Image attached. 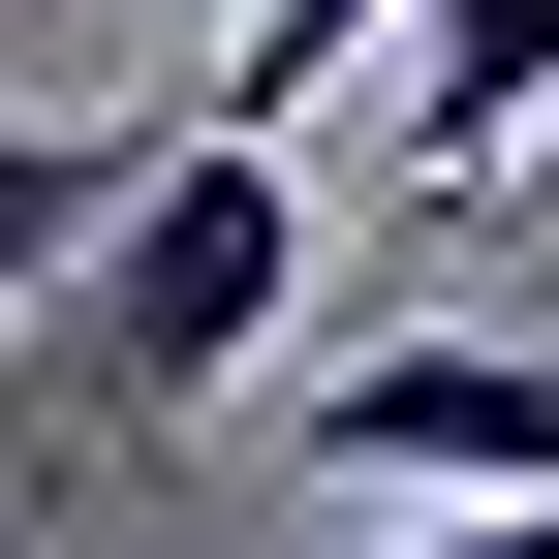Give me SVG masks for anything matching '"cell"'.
<instances>
[{
	"mask_svg": "<svg viewBox=\"0 0 559 559\" xmlns=\"http://www.w3.org/2000/svg\"><path fill=\"white\" fill-rule=\"evenodd\" d=\"M280 311H311V187H280V124H156V187H124V218H94V280H62L94 466H156V436L249 373Z\"/></svg>",
	"mask_w": 559,
	"mask_h": 559,
	"instance_id": "1",
	"label": "cell"
},
{
	"mask_svg": "<svg viewBox=\"0 0 559 559\" xmlns=\"http://www.w3.org/2000/svg\"><path fill=\"white\" fill-rule=\"evenodd\" d=\"M311 466L342 498H559V311L528 342H311Z\"/></svg>",
	"mask_w": 559,
	"mask_h": 559,
	"instance_id": "2",
	"label": "cell"
},
{
	"mask_svg": "<svg viewBox=\"0 0 559 559\" xmlns=\"http://www.w3.org/2000/svg\"><path fill=\"white\" fill-rule=\"evenodd\" d=\"M528 124H559V0H436V32H404V156H436V187H498Z\"/></svg>",
	"mask_w": 559,
	"mask_h": 559,
	"instance_id": "3",
	"label": "cell"
},
{
	"mask_svg": "<svg viewBox=\"0 0 559 559\" xmlns=\"http://www.w3.org/2000/svg\"><path fill=\"white\" fill-rule=\"evenodd\" d=\"M124 187H156V124H0V311H62Z\"/></svg>",
	"mask_w": 559,
	"mask_h": 559,
	"instance_id": "4",
	"label": "cell"
},
{
	"mask_svg": "<svg viewBox=\"0 0 559 559\" xmlns=\"http://www.w3.org/2000/svg\"><path fill=\"white\" fill-rule=\"evenodd\" d=\"M373 32H436V0H218V94H187V124H311Z\"/></svg>",
	"mask_w": 559,
	"mask_h": 559,
	"instance_id": "5",
	"label": "cell"
},
{
	"mask_svg": "<svg viewBox=\"0 0 559 559\" xmlns=\"http://www.w3.org/2000/svg\"><path fill=\"white\" fill-rule=\"evenodd\" d=\"M404 559H559V498H436V528H404Z\"/></svg>",
	"mask_w": 559,
	"mask_h": 559,
	"instance_id": "6",
	"label": "cell"
},
{
	"mask_svg": "<svg viewBox=\"0 0 559 559\" xmlns=\"http://www.w3.org/2000/svg\"><path fill=\"white\" fill-rule=\"evenodd\" d=\"M498 249H559V124H528V156H498Z\"/></svg>",
	"mask_w": 559,
	"mask_h": 559,
	"instance_id": "7",
	"label": "cell"
}]
</instances>
